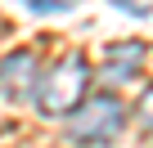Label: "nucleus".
I'll list each match as a JSON object with an SVG mask.
<instances>
[{"label":"nucleus","instance_id":"obj_3","mask_svg":"<svg viewBox=\"0 0 153 148\" xmlns=\"http://www.w3.org/2000/svg\"><path fill=\"white\" fill-rule=\"evenodd\" d=\"M41 85V63L32 49H9L0 58V94L9 103H32Z\"/></svg>","mask_w":153,"mask_h":148},{"label":"nucleus","instance_id":"obj_6","mask_svg":"<svg viewBox=\"0 0 153 148\" xmlns=\"http://www.w3.org/2000/svg\"><path fill=\"white\" fill-rule=\"evenodd\" d=\"M140 121H144V126L153 130V85H149V90L140 94Z\"/></svg>","mask_w":153,"mask_h":148},{"label":"nucleus","instance_id":"obj_1","mask_svg":"<svg viewBox=\"0 0 153 148\" xmlns=\"http://www.w3.org/2000/svg\"><path fill=\"white\" fill-rule=\"evenodd\" d=\"M86 90H90V63H86V54L72 49V54H63L41 77V85H36V112L50 117V121H63V117L76 112V103L86 99Z\"/></svg>","mask_w":153,"mask_h":148},{"label":"nucleus","instance_id":"obj_5","mask_svg":"<svg viewBox=\"0 0 153 148\" xmlns=\"http://www.w3.org/2000/svg\"><path fill=\"white\" fill-rule=\"evenodd\" d=\"M27 9H36V14H68L72 0H27Z\"/></svg>","mask_w":153,"mask_h":148},{"label":"nucleus","instance_id":"obj_4","mask_svg":"<svg viewBox=\"0 0 153 148\" xmlns=\"http://www.w3.org/2000/svg\"><path fill=\"white\" fill-rule=\"evenodd\" d=\"M140 63H144V45H140V40H117V45H108V49H104V81H108V85L135 81Z\"/></svg>","mask_w":153,"mask_h":148},{"label":"nucleus","instance_id":"obj_2","mask_svg":"<svg viewBox=\"0 0 153 148\" xmlns=\"http://www.w3.org/2000/svg\"><path fill=\"white\" fill-rule=\"evenodd\" d=\"M63 121H68V144H76V148H104V144H113L122 135L126 108L113 94H90V99L76 103V112L63 117Z\"/></svg>","mask_w":153,"mask_h":148}]
</instances>
